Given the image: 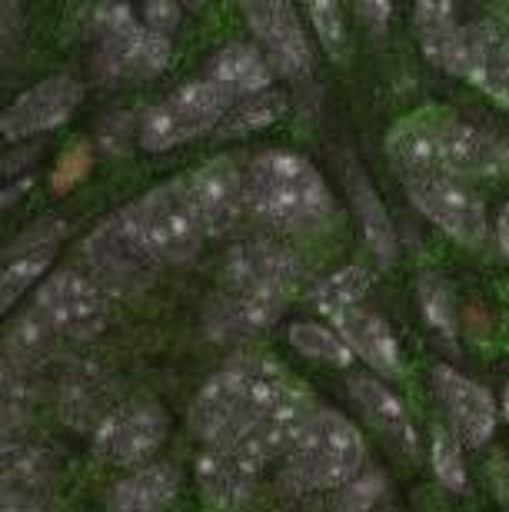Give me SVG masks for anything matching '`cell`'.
<instances>
[{
  "label": "cell",
  "instance_id": "obj_1",
  "mask_svg": "<svg viewBox=\"0 0 509 512\" xmlns=\"http://www.w3.org/2000/svg\"><path fill=\"white\" fill-rule=\"evenodd\" d=\"M300 383L270 360H243L213 373L190 403V429L207 443H247Z\"/></svg>",
  "mask_w": 509,
  "mask_h": 512
},
{
  "label": "cell",
  "instance_id": "obj_2",
  "mask_svg": "<svg viewBox=\"0 0 509 512\" xmlns=\"http://www.w3.org/2000/svg\"><path fill=\"white\" fill-rule=\"evenodd\" d=\"M297 280L300 266L287 250L263 240L243 243L223 266L220 296L210 306L207 330L217 340L267 330L297 290Z\"/></svg>",
  "mask_w": 509,
  "mask_h": 512
},
{
  "label": "cell",
  "instance_id": "obj_3",
  "mask_svg": "<svg viewBox=\"0 0 509 512\" xmlns=\"http://www.w3.org/2000/svg\"><path fill=\"white\" fill-rule=\"evenodd\" d=\"M247 210L280 230H313L333 213L323 173L293 150H267L247 167Z\"/></svg>",
  "mask_w": 509,
  "mask_h": 512
},
{
  "label": "cell",
  "instance_id": "obj_4",
  "mask_svg": "<svg viewBox=\"0 0 509 512\" xmlns=\"http://www.w3.org/2000/svg\"><path fill=\"white\" fill-rule=\"evenodd\" d=\"M366 443L356 423L337 409H317L313 419L287 453L283 483L297 493H330L350 486L363 473Z\"/></svg>",
  "mask_w": 509,
  "mask_h": 512
},
{
  "label": "cell",
  "instance_id": "obj_5",
  "mask_svg": "<svg viewBox=\"0 0 509 512\" xmlns=\"http://www.w3.org/2000/svg\"><path fill=\"white\" fill-rule=\"evenodd\" d=\"M124 210L144 250L157 263H187L207 240V230H203L183 177L147 190L144 197L127 203Z\"/></svg>",
  "mask_w": 509,
  "mask_h": 512
},
{
  "label": "cell",
  "instance_id": "obj_6",
  "mask_svg": "<svg viewBox=\"0 0 509 512\" xmlns=\"http://www.w3.org/2000/svg\"><path fill=\"white\" fill-rule=\"evenodd\" d=\"M97 70L107 80H150L164 74L173 60L170 37L144 27L127 4H104L94 10Z\"/></svg>",
  "mask_w": 509,
  "mask_h": 512
},
{
  "label": "cell",
  "instance_id": "obj_7",
  "mask_svg": "<svg viewBox=\"0 0 509 512\" xmlns=\"http://www.w3.org/2000/svg\"><path fill=\"white\" fill-rule=\"evenodd\" d=\"M230 107H233L230 100L223 97L207 77L190 80V84L177 87L170 97L160 100L157 107L147 110L137 127V140H140V147L150 153L173 150V147H180V143L197 140L210 130L217 133Z\"/></svg>",
  "mask_w": 509,
  "mask_h": 512
},
{
  "label": "cell",
  "instance_id": "obj_8",
  "mask_svg": "<svg viewBox=\"0 0 509 512\" xmlns=\"http://www.w3.org/2000/svg\"><path fill=\"white\" fill-rule=\"evenodd\" d=\"M30 316L60 340H94L107 330L110 310L104 290L77 270H57L37 286Z\"/></svg>",
  "mask_w": 509,
  "mask_h": 512
},
{
  "label": "cell",
  "instance_id": "obj_9",
  "mask_svg": "<svg viewBox=\"0 0 509 512\" xmlns=\"http://www.w3.org/2000/svg\"><path fill=\"white\" fill-rule=\"evenodd\" d=\"M167 429L170 419L160 399L150 393H137L110 409V416L94 429L90 446H94V456L100 463L117 469H140L164 446Z\"/></svg>",
  "mask_w": 509,
  "mask_h": 512
},
{
  "label": "cell",
  "instance_id": "obj_10",
  "mask_svg": "<svg viewBox=\"0 0 509 512\" xmlns=\"http://www.w3.org/2000/svg\"><path fill=\"white\" fill-rule=\"evenodd\" d=\"M84 256L90 273H94V283L117 296L144 290L160 266L144 250L127 210L110 213L104 223H97V230L84 240Z\"/></svg>",
  "mask_w": 509,
  "mask_h": 512
},
{
  "label": "cell",
  "instance_id": "obj_11",
  "mask_svg": "<svg viewBox=\"0 0 509 512\" xmlns=\"http://www.w3.org/2000/svg\"><path fill=\"white\" fill-rule=\"evenodd\" d=\"M406 197L416 203V210L426 220L436 223L446 237L463 243V247H483L490 220L486 207L470 183L453 173H430V177L406 180Z\"/></svg>",
  "mask_w": 509,
  "mask_h": 512
},
{
  "label": "cell",
  "instance_id": "obj_12",
  "mask_svg": "<svg viewBox=\"0 0 509 512\" xmlns=\"http://www.w3.org/2000/svg\"><path fill=\"white\" fill-rule=\"evenodd\" d=\"M436 147H440L443 167L453 177H506L509 173V143H503L496 133L466 124L446 107H426Z\"/></svg>",
  "mask_w": 509,
  "mask_h": 512
},
{
  "label": "cell",
  "instance_id": "obj_13",
  "mask_svg": "<svg viewBox=\"0 0 509 512\" xmlns=\"http://www.w3.org/2000/svg\"><path fill=\"white\" fill-rule=\"evenodd\" d=\"M263 466L250 449L237 443H207L200 449L193 473L203 506L213 512H237L250 503Z\"/></svg>",
  "mask_w": 509,
  "mask_h": 512
},
{
  "label": "cell",
  "instance_id": "obj_14",
  "mask_svg": "<svg viewBox=\"0 0 509 512\" xmlns=\"http://www.w3.org/2000/svg\"><path fill=\"white\" fill-rule=\"evenodd\" d=\"M183 180L207 237H223L237 227L240 213L247 210V177L237 170V163L230 157H213L183 173Z\"/></svg>",
  "mask_w": 509,
  "mask_h": 512
},
{
  "label": "cell",
  "instance_id": "obj_15",
  "mask_svg": "<svg viewBox=\"0 0 509 512\" xmlns=\"http://www.w3.org/2000/svg\"><path fill=\"white\" fill-rule=\"evenodd\" d=\"M250 34L257 37V47L277 74L297 77L313 67L310 40L303 34V24L287 0H260V4H243Z\"/></svg>",
  "mask_w": 509,
  "mask_h": 512
},
{
  "label": "cell",
  "instance_id": "obj_16",
  "mask_svg": "<svg viewBox=\"0 0 509 512\" xmlns=\"http://www.w3.org/2000/svg\"><path fill=\"white\" fill-rule=\"evenodd\" d=\"M80 97H84V87L70 74L40 80V84L24 90V94L0 114V133H4V140L17 143V140L54 130L60 124H67L70 114H74L80 104Z\"/></svg>",
  "mask_w": 509,
  "mask_h": 512
},
{
  "label": "cell",
  "instance_id": "obj_17",
  "mask_svg": "<svg viewBox=\"0 0 509 512\" xmlns=\"http://www.w3.org/2000/svg\"><path fill=\"white\" fill-rule=\"evenodd\" d=\"M433 386L436 396H440L443 409L453 419L456 436L463 439L466 446H486L490 436L496 433V399L483 383L470 380L453 366H436L433 370Z\"/></svg>",
  "mask_w": 509,
  "mask_h": 512
},
{
  "label": "cell",
  "instance_id": "obj_18",
  "mask_svg": "<svg viewBox=\"0 0 509 512\" xmlns=\"http://www.w3.org/2000/svg\"><path fill=\"white\" fill-rule=\"evenodd\" d=\"M473 87L509 110V37L493 20L466 24V74Z\"/></svg>",
  "mask_w": 509,
  "mask_h": 512
},
{
  "label": "cell",
  "instance_id": "obj_19",
  "mask_svg": "<svg viewBox=\"0 0 509 512\" xmlns=\"http://www.w3.org/2000/svg\"><path fill=\"white\" fill-rule=\"evenodd\" d=\"M60 230H64L60 223L44 220L40 227H30V233H24L14 247H7V263H4V273H0V310L10 313V306H14L30 286H37L40 276L47 273V266L57 253Z\"/></svg>",
  "mask_w": 509,
  "mask_h": 512
},
{
  "label": "cell",
  "instance_id": "obj_20",
  "mask_svg": "<svg viewBox=\"0 0 509 512\" xmlns=\"http://www.w3.org/2000/svg\"><path fill=\"white\" fill-rule=\"evenodd\" d=\"M386 160L396 170V177L403 183L416 177H430V173H450L443 167L440 147H436L430 110H416L410 117H400L386 133Z\"/></svg>",
  "mask_w": 509,
  "mask_h": 512
},
{
  "label": "cell",
  "instance_id": "obj_21",
  "mask_svg": "<svg viewBox=\"0 0 509 512\" xmlns=\"http://www.w3.org/2000/svg\"><path fill=\"white\" fill-rule=\"evenodd\" d=\"M413 27L423 54L453 77L466 74V24L456 20V7L446 0H420L413 7Z\"/></svg>",
  "mask_w": 509,
  "mask_h": 512
},
{
  "label": "cell",
  "instance_id": "obj_22",
  "mask_svg": "<svg viewBox=\"0 0 509 512\" xmlns=\"http://www.w3.org/2000/svg\"><path fill=\"white\" fill-rule=\"evenodd\" d=\"M330 326L343 336V343L350 346L353 356H360L363 363H370L376 373L383 376H400L403 373V353L400 343L390 330V323L383 316H376L366 306H353L330 320Z\"/></svg>",
  "mask_w": 509,
  "mask_h": 512
},
{
  "label": "cell",
  "instance_id": "obj_23",
  "mask_svg": "<svg viewBox=\"0 0 509 512\" xmlns=\"http://www.w3.org/2000/svg\"><path fill=\"white\" fill-rule=\"evenodd\" d=\"M207 80L230 104H240V100H250L263 94V90H270L273 67L257 44L237 40V44H227L213 54V60L207 64Z\"/></svg>",
  "mask_w": 509,
  "mask_h": 512
},
{
  "label": "cell",
  "instance_id": "obj_24",
  "mask_svg": "<svg viewBox=\"0 0 509 512\" xmlns=\"http://www.w3.org/2000/svg\"><path fill=\"white\" fill-rule=\"evenodd\" d=\"M180 499V469L173 463H147L117 479L107 493L110 512H173Z\"/></svg>",
  "mask_w": 509,
  "mask_h": 512
},
{
  "label": "cell",
  "instance_id": "obj_25",
  "mask_svg": "<svg viewBox=\"0 0 509 512\" xmlns=\"http://www.w3.org/2000/svg\"><path fill=\"white\" fill-rule=\"evenodd\" d=\"M346 386H350V396H353V403L360 406V413L370 419L383 436H390L403 453L416 456V449H420L416 443H420V439H416L413 419H410V413H406V406L400 403V396L390 393V389L370 373L350 376V383Z\"/></svg>",
  "mask_w": 509,
  "mask_h": 512
},
{
  "label": "cell",
  "instance_id": "obj_26",
  "mask_svg": "<svg viewBox=\"0 0 509 512\" xmlns=\"http://www.w3.org/2000/svg\"><path fill=\"white\" fill-rule=\"evenodd\" d=\"M343 180H346V193H350L353 213H356V220H360L366 247H370V253L383 266H390L396 260V250L400 247H396V230H393L390 213H386V207H383L380 193H376V187L363 173L360 163H346Z\"/></svg>",
  "mask_w": 509,
  "mask_h": 512
},
{
  "label": "cell",
  "instance_id": "obj_27",
  "mask_svg": "<svg viewBox=\"0 0 509 512\" xmlns=\"http://www.w3.org/2000/svg\"><path fill=\"white\" fill-rule=\"evenodd\" d=\"M110 416L107 409V380L94 366H74L60 383V419H67L74 429L100 426Z\"/></svg>",
  "mask_w": 509,
  "mask_h": 512
},
{
  "label": "cell",
  "instance_id": "obj_28",
  "mask_svg": "<svg viewBox=\"0 0 509 512\" xmlns=\"http://www.w3.org/2000/svg\"><path fill=\"white\" fill-rule=\"evenodd\" d=\"M50 456L34 446L4 449V496H47L50 489Z\"/></svg>",
  "mask_w": 509,
  "mask_h": 512
},
{
  "label": "cell",
  "instance_id": "obj_29",
  "mask_svg": "<svg viewBox=\"0 0 509 512\" xmlns=\"http://www.w3.org/2000/svg\"><path fill=\"white\" fill-rule=\"evenodd\" d=\"M283 114H287V97H283L280 90H263V94L240 100V104H233L227 110L223 124L217 127V137L223 140L247 137V133L273 127L277 120H283Z\"/></svg>",
  "mask_w": 509,
  "mask_h": 512
},
{
  "label": "cell",
  "instance_id": "obj_30",
  "mask_svg": "<svg viewBox=\"0 0 509 512\" xmlns=\"http://www.w3.org/2000/svg\"><path fill=\"white\" fill-rule=\"evenodd\" d=\"M287 340H290L293 350H297L300 356H307V360H317V363H327V366H340V370H346V366L353 363V350L343 343V336L333 330V326H323L317 320L290 323Z\"/></svg>",
  "mask_w": 509,
  "mask_h": 512
},
{
  "label": "cell",
  "instance_id": "obj_31",
  "mask_svg": "<svg viewBox=\"0 0 509 512\" xmlns=\"http://www.w3.org/2000/svg\"><path fill=\"white\" fill-rule=\"evenodd\" d=\"M370 290V273L363 270V266H343V270L330 273L327 280L313 286L310 293V303L313 310L323 313V316H337L343 310H353V306H360V300Z\"/></svg>",
  "mask_w": 509,
  "mask_h": 512
},
{
  "label": "cell",
  "instance_id": "obj_32",
  "mask_svg": "<svg viewBox=\"0 0 509 512\" xmlns=\"http://www.w3.org/2000/svg\"><path fill=\"white\" fill-rule=\"evenodd\" d=\"M430 459H433L436 483H440L443 489H450V493H463L466 489V463H463L460 436L450 433V429H443V426H433Z\"/></svg>",
  "mask_w": 509,
  "mask_h": 512
},
{
  "label": "cell",
  "instance_id": "obj_33",
  "mask_svg": "<svg viewBox=\"0 0 509 512\" xmlns=\"http://www.w3.org/2000/svg\"><path fill=\"white\" fill-rule=\"evenodd\" d=\"M420 306H423L426 323H430L440 336H446V340H453L456 336V300H453L450 286L443 280H436V276H423Z\"/></svg>",
  "mask_w": 509,
  "mask_h": 512
},
{
  "label": "cell",
  "instance_id": "obj_34",
  "mask_svg": "<svg viewBox=\"0 0 509 512\" xmlns=\"http://www.w3.org/2000/svg\"><path fill=\"white\" fill-rule=\"evenodd\" d=\"M307 14H310L313 30H317L320 44L327 47L333 57H343V50H346V20L340 14V4H333V0H310Z\"/></svg>",
  "mask_w": 509,
  "mask_h": 512
},
{
  "label": "cell",
  "instance_id": "obj_35",
  "mask_svg": "<svg viewBox=\"0 0 509 512\" xmlns=\"http://www.w3.org/2000/svg\"><path fill=\"white\" fill-rule=\"evenodd\" d=\"M90 167V150L84 147V143H74L70 150H64V157H60L57 170H54V190H70L74 183L84 177Z\"/></svg>",
  "mask_w": 509,
  "mask_h": 512
},
{
  "label": "cell",
  "instance_id": "obj_36",
  "mask_svg": "<svg viewBox=\"0 0 509 512\" xmlns=\"http://www.w3.org/2000/svg\"><path fill=\"white\" fill-rule=\"evenodd\" d=\"M380 489H383V479L376 476V473H360L350 483V489H346V496H340V503H343V512H366L373 503H376V496H380Z\"/></svg>",
  "mask_w": 509,
  "mask_h": 512
},
{
  "label": "cell",
  "instance_id": "obj_37",
  "mask_svg": "<svg viewBox=\"0 0 509 512\" xmlns=\"http://www.w3.org/2000/svg\"><path fill=\"white\" fill-rule=\"evenodd\" d=\"M140 14H144V27L157 30V34H164V37H170L173 30L180 27V7L170 4V0H150Z\"/></svg>",
  "mask_w": 509,
  "mask_h": 512
},
{
  "label": "cell",
  "instance_id": "obj_38",
  "mask_svg": "<svg viewBox=\"0 0 509 512\" xmlns=\"http://www.w3.org/2000/svg\"><path fill=\"white\" fill-rule=\"evenodd\" d=\"M356 14L373 27V34H383L386 24H390V4H386V0H360Z\"/></svg>",
  "mask_w": 509,
  "mask_h": 512
},
{
  "label": "cell",
  "instance_id": "obj_39",
  "mask_svg": "<svg viewBox=\"0 0 509 512\" xmlns=\"http://www.w3.org/2000/svg\"><path fill=\"white\" fill-rule=\"evenodd\" d=\"M4 512H54L47 496H4Z\"/></svg>",
  "mask_w": 509,
  "mask_h": 512
},
{
  "label": "cell",
  "instance_id": "obj_40",
  "mask_svg": "<svg viewBox=\"0 0 509 512\" xmlns=\"http://www.w3.org/2000/svg\"><path fill=\"white\" fill-rule=\"evenodd\" d=\"M496 243H500L503 256L509 260V203H503L500 217H496Z\"/></svg>",
  "mask_w": 509,
  "mask_h": 512
},
{
  "label": "cell",
  "instance_id": "obj_41",
  "mask_svg": "<svg viewBox=\"0 0 509 512\" xmlns=\"http://www.w3.org/2000/svg\"><path fill=\"white\" fill-rule=\"evenodd\" d=\"M503 413L509 416V380H506V389H503Z\"/></svg>",
  "mask_w": 509,
  "mask_h": 512
}]
</instances>
